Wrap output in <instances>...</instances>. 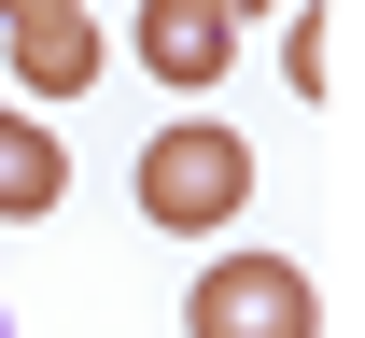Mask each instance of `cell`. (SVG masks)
<instances>
[{
	"label": "cell",
	"instance_id": "obj_1",
	"mask_svg": "<svg viewBox=\"0 0 365 338\" xmlns=\"http://www.w3.org/2000/svg\"><path fill=\"white\" fill-rule=\"evenodd\" d=\"M140 226H169V240H197V226H239V197H253V141L239 127H211V113H182V127H155L140 141Z\"/></svg>",
	"mask_w": 365,
	"mask_h": 338
},
{
	"label": "cell",
	"instance_id": "obj_2",
	"mask_svg": "<svg viewBox=\"0 0 365 338\" xmlns=\"http://www.w3.org/2000/svg\"><path fill=\"white\" fill-rule=\"evenodd\" d=\"M182 338H323V296L295 254H225V268H197Z\"/></svg>",
	"mask_w": 365,
	"mask_h": 338
},
{
	"label": "cell",
	"instance_id": "obj_3",
	"mask_svg": "<svg viewBox=\"0 0 365 338\" xmlns=\"http://www.w3.org/2000/svg\"><path fill=\"white\" fill-rule=\"evenodd\" d=\"M239 56V14H211V0H140V71L169 99H211Z\"/></svg>",
	"mask_w": 365,
	"mask_h": 338
},
{
	"label": "cell",
	"instance_id": "obj_4",
	"mask_svg": "<svg viewBox=\"0 0 365 338\" xmlns=\"http://www.w3.org/2000/svg\"><path fill=\"white\" fill-rule=\"evenodd\" d=\"M85 85H98V14H29L14 29V99L56 113V99H85Z\"/></svg>",
	"mask_w": 365,
	"mask_h": 338
},
{
	"label": "cell",
	"instance_id": "obj_5",
	"mask_svg": "<svg viewBox=\"0 0 365 338\" xmlns=\"http://www.w3.org/2000/svg\"><path fill=\"white\" fill-rule=\"evenodd\" d=\"M56 197H71V141L43 113H0V226H43Z\"/></svg>",
	"mask_w": 365,
	"mask_h": 338
},
{
	"label": "cell",
	"instance_id": "obj_6",
	"mask_svg": "<svg viewBox=\"0 0 365 338\" xmlns=\"http://www.w3.org/2000/svg\"><path fill=\"white\" fill-rule=\"evenodd\" d=\"M281 71H295V99H323V85H337V14H323V0L281 29Z\"/></svg>",
	"mask_w": 365,
	"mask_h": 338
},
{
	"label": "cell",
	"instance_id": "obj_7",
	"mask_svg": "<svg viewBox=\"0 0 365 338\" xmlns=\"http://www.w3.org/2000/svg\"><path fill=\"white\" fill-rule=\"evenodd\" d=\"M29 14H85V0H0V29H29Z\"/></svg>",
	"mask_w": 365,
	"mask_h": 338
},
{
	"label": "cell",
	"instance_id": "obj_8",
	"mask_svg": "<svg viewBox=\"0 0 365 338\" xmlns=\"http://www.w3.org/2000/svg\"><path fill=\"white\" fill-rule=\"evenodd\" d=\"M211 14H239V0H211Z\"/></svg>",
	"mask_w": 365,
	"mask_h": 338
}]
</instances>
